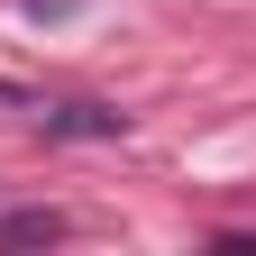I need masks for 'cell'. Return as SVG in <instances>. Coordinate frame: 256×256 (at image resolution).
I'll list each match as a JSON object with an SVG mask.
<instances>
[{
	"instance_id": "1",
	"label": "cell",
	"mask_w": 256,
	"mask_h": 256,
	"mask_svg": "<svg viewBox=\"0 0 256 256\" xmlns=\"http://www.w3.org/2000/svg\"><path fill=\"white\" fill-rule=\"evenodd\" d=\"M128 110H101V101H55L46 110V138H119Z\"/></svg>"
},
{
	"instance_id": "2",
	"label": "cell",
	"mask_w": 256,
	"mask_h": 256,
	"mask_svg": "<svg viewBox=\"0 0 256 256\" xmlns=\"http://www.w3.org/2000/svg\"><path fill=\"white\" fill-rule=\"evenodd\" d=\"M64 238V210H18V220H0V247H46Z\"/></svg>"
}]
</instances>
